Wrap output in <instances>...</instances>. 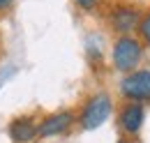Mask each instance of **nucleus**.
I'll use <instances>...</instances> for the list:
<instances>
[{"label":"nucleus","instance_id":"1","mask_svg":"<svg viewBox=\"0 0 150 143\" xmlns=\"http://www.w3.org/2000/svg\"><path fill=\"white\" fill-rule=\"evenodd\" d=\"M143 42L136 39L132 35H122L113 42L111 49V60H113V69L122 72V74H129L136 72L139 65L143 62Z\"/></svg>","mask_w":150,"mask_h":143},{"label":"nucleus","instance_id":"2","mask_svg":"<svg viewBox=\"0 0 150 143\" xmlns=\"http://www.w3.org/2000/svg\"><path fill=\"white\" fill-rule=\"evenodd\" d=\"M111 113H113L111 95L104 92V90H102V92H95L93 97H88V102H86L83 108H81L79 125H81V129H86V132H93V129L104 125Z\"/></svg>","mask_w":150,"mask_h":143},{"label":"nucleus","instance_id":"3","mask_svg":"<svg viewBox=\"0 0 150 143\" xmlns=\"http://www.w3.org/2000/svg\"><path fill=\"white\" fill-rule=\"evenodd\" d=\"M120 95L127 102H150V69H136L125 74L120 81Z\"/></svg>","mask_w":150,"mask_h":143},{"label":"nucleus","instance_id":"4","mask_svg":"<svg viewBox=\"0 0 150 143\" xmlns=\"http://www.w3.org/2000/svg\"><path fill=\"white\" fill-rule=\"evenodd\" d=\"M146 122V106L139 102H127L118 111V127L125 136H136Z\"/></svg>","mask_w":150,"mask_h":143},{"label":"nucleus","instance_id":"5","mask_svg":"<svg viewBox=\"0 0 150 143\" xmlns=\"http://www.w3.org/2000/svg\"><path fill=\"white\" fill-rule=\"evenodd\" d=\"M74 122H79L74 111H56V113L46 115L44 120H39V139L60 136V134L69 132Z\"/></svg>","mask_w":150,"mask_h":143},{"label":"nucleus","instance_id":"6","mask_svg":"<svg viewBox=\"0 0 150 143\" xmlns=\"http://www.w3.org/2000/svg\"><path fill=\"white\" fill-rule=\"evenodd\" d=\"M139 23H141V14L136 7L129 5H122V7H115L111 12V28L118 35H132L134 30H139Z\"/></svg>","mask_w":150,"mask_h":143},{"label":"nucleus","instance_id":"7","mask_svg":"<svg viewBox=\"0 0 150 143\" xmlns=\"http://www.w3.org/2000/svg\"><path fill=\"white\" fill-rule=\"evenodd\" d=\"M9 139L12 143H33L39 139V122L33 115H21L9 122Z\"/></svg>","mask_w":150,"mask_h":143},{"label":"nucleus","instance_id":"8","mask_svg":"<svg viewBox=\"0 0 150 143\" xmlns=\"http://www.w3.org/2000/svg\"><path fill=\"white\" fill-rule=\"evenodd\" d=\"M139 35H141V42L150 49V12L146 16H141V23H139Z\"/></svg>","mask_w":150,"mask_h":143},{"label":"nucleus","instance_id":"9","mask_svg":"<svg viewBox=\"0 0 150 143\" xmlns=\"http://www.w3.org/2000/svg\"><path fill=\"white\" fill-rule=\"evenodd\" d=\"M76 5L81 7V9H86V12H90L97 7V0H76Z\"/></svg>","mask_w":150,"mask_h":143},{"label":"nucleus","instance_id":"10","mask_svg":"<svg viewBox=\"0 0 150 143\" xmlns=\"http://www.w3.org/2000/svg\"><path fill=\"white\" fill-rule=\"evenodd\" d=\"M9 5H12V0H0V12H2V9H7Z\"/></svg>","mask_w":150,"mask_h":143},{"label":"nucleus","instance_id":"11","mask_svg":"<svg viewBox=\"0 0 150 143\" xmlns=\"http://www.w3.org/2000/svg\"><path fill=\"white\" fill-rule=\"evenodd\" d=\"M120 143H134V141H132V139H122Z\"/></svg>","mask_w":150,"mask_h":143}]
</instances>
